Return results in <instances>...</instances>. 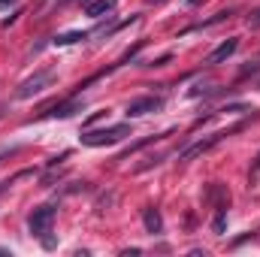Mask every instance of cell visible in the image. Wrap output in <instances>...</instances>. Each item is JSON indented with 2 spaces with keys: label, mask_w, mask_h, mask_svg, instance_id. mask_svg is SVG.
<instances>
[{
  "label": "cell",
  "mask_w": 260,
  "mask_h": 257,
  "mask_svg": "<svg viewBox=\"0 0 260 257\" xmlns=\"http://www.w3.org/2000/svg\"><path fill=\"white\" fill-rule=\"evenodd\" d=\"M124 136H130V124H112V127H103V130H85L79 139L88 148H100V145H112V142H118Z\"/></svg>",
  "instance_id": "6da1fadb"
},
{
  "label": "cell",
  "mask_w": 260,
  "mask_h": 257,
  "mask_svg": "<svg viewBox=\"0 0 260 257\" xmlns=\"http://www.w3.org/2000/svg\"><path fill=\"white\" fill-rule=\"evenodd\" d=\"M52 221H55V206H37V209L27 215V230L43 239V236L52 230Z\"/></svg>",
  "instance_id": "7a4b0ae2"
},
{
  "label": "cell",
  "mask_w": 260,
  "mask_h": 257,
  "mask_svg": "<svg viewBox=\"0 0 260 257\" xmlns=\"http://www.w3.org/2000/svg\"><path fill=\"white\" fill-rule=\"evenodd\" d=\"M164 109V100L160 97H136L127 103V118H142V115H151V112H160Z\"/></svg>",
  "instance_id": "3957f363"
},
{
  "label": "cell",
  "mask_w": 260,
  "mask_h": 257,
  "mask_svg": "<svg viewBox=\"0 0 260 257\" xmlns=\"http://www.w3.org/2000/svg\"><path fill=\"white\" fill-rule=\"evenodd\" d=\"M55 79V70H40L34 79H27V82H21V88H18V97L21 100H27V97H34V94H40L49 82Z\"/></svg>",
  "instance_id": "277c9868"
},
{
  "label": "cell",
  "mask_w": 260,
  "mask_h": 257,
  "mask_svg": "<svg viewBox=\"0 0 260 257\" xmlns=\"http://www.w3.org/2000/svg\"><path fill=\"white\" fill-rule=\"evenodd\" d=\"M82 100H76V97H70L64 103H58V106H52V109H46L43 112V118H70V115H76V112H82Z\"/></svg>",
  "instance_id": "5b68a950"
},
{
  "label": "cell",
  "mask_w": 260,
  "mask_h": 257,
  "mask_svg": "<svg viewBox=\"0 0 260 257\" xmlns=\"http://www.w3.org/2000/svg\"><path fill=\"white\" fill-rule=\"evenodd\" d=\"M236 49H239V40H236V37H230L227 43H221V46H218V49L209 55V61H206V64H221V61H227V58H230Z\"/></svg>",
  "instance_id": "8992f818"
},
{
  "label": "cell",
  "mask_w": 260,
  "mask_h": 257,
  "mask_svg": "<svg viewBox=\"0 0 260 257\" xmlns=\"http://www.w3.org/2000/svg\"><path fill=\"white\" fill-rule=\"evenodd\" d=\"M115 9V0H91L88 6H85V15H91V18H103V15H109Z\"/></svg>",
  "instance_id": "52a82bcc"
},
{
  "label": "cell",
  "mask_w": 260,
  "mask_h": 257,
  "mask_svg": "<svg viewBox=\"0 0 260 257\" xmlns=\"http://www.w3.org/2000/svg\"><path fill=\"white\" fill-rule=\"evenodd\" d=\"M142 224H145V230H148L151 236L164 230V218H160L157 209H145V212H142Z\"/></svg>",
  "instance_id": "ba28073f"
},
{
  "label": "cell",
  "mask_w": 260,
  "mask_h": 257,
  "mask_svg": "<svg viewBox=\"0 0 260 257\" xmlns=\"http://www.w3.org/2000/svg\"><path fill=\"white\" fill-rule=\"evenodd\" d=\"M82 40H88V34H85V30H70V34L55 37V46H73V43H82Z\"/></svg>",
  "instance_id": "9c48e42d"
},
{
  "label": "cell",
  "mask_w": 260,
  "mask_h": 257,
  "mask_svg": "<svg viewBox=\"0 0 260 257\" xmlns=\"http://www.w3.org/2000/svg\"><path fill=\"white\" fill-rule=\"evenodd\" d=\"M248 27H251V30H257L260 27V9H254V12L248 15Z\"/></svg>",
  "instance_id": "30bf717a"
},
{
  "label": "cell",
  "mask_w": 260,
  "mask_h": 257,
  "mask_svg": "<svg viewBox=\"0 0 260 257\" xmlns=\"http://www.w3.org/2000/svg\"><path fill=\"white\" fill-rule=\"evenodd\" d=\"M251 173H260V154L254 157V164H251Z\"/></svg>",
  "instance_id": "8fae6325"
},
{
  "label": "cell",
  "mask_w": 260,
  "mask_h": 257,
  "mask_svg": "<svg viewBox=\"0 0 260 257\" xmlns=\"http://www.w3.org/2000/svg\"><path fill=\"white\" fill-rule=\"evenodd\" d=\"M6 3H12V0H0V6H6Z\"/></svg>",
  "instance_id": "7c38bea8"
},
{
  "label": "cell",
  "mask_w": 260,
  "mask_h": 257,
  "mask_svg": "<svg viewBox=\"0 0 260 257\" xmlns=\"http://www.w3.org/2000/svg\"><path fill=\"white\" fill-rule=\"evenodd\" d=\"M188 3H200V0H188Z\"/></svg>",
  "instance_id": "4fadbf2b"
}]
</instances>
